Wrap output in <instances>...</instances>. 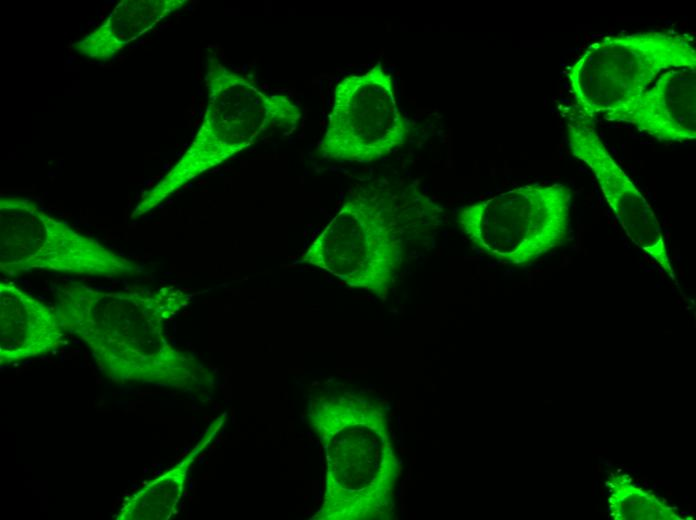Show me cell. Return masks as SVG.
I'll return each instance as SVG.
<instances>
[{"instance_id":"obj_9","label":"cell","mask_w":696,"mask_h":520,"mask_svg":"<svg viewBox=\"0 0 696 520\" xmlns=\"http://www.w3.org/2000/svg\"><path fill=\"white\" fill-rule=\"evenodd\" d=\"M566 128L572 155L592 171L627 236L677 283L653 209L607 150L596 131L594 120L573 105L567 109Z\"/></svg>"},{"instance_id":"obj_1","label":"cell","mask_w":696,"mask_h":520,"mask_svg":"<svg viewBox=\"0 0 696 520\" xmlns=\"http://www.w3.org/2000/svg\"><path fill=\"white\" fill-rule=\"evenodd\" d=\"M54 294L64 329L89 346L111 379L176 388L194 380L196 362L165 335L167 321L191 298L181 289L105 292L69 282Z\"/></svg>"},{"instance_id":"obj_7","label":"cell","mask_w":696,"mask_h":520,"mask_svg":"<svg viewBox=\"0 0 696 520\" xmlns=\"http://www.w3.org/2000/svg\"><path fill=\"white\" fill-rule=\"evenodd\" d=\"M0 268L12 277L33 270L92 276L138 271L133 261L53 219L33 202L15 197L1 199Z\"/></svg>"},{"instance_id":"obj_5","label":"cell","mask_w":696,"mask_h":520,"mask_svg":"<svg viewBox=\"0 0 696 520\" xmlns=\"http://www.w3.org/2000/svg\"><path fill=\"white\" fill-rule=\"evenodd\" d=\"M696 68L693 38L671 31L607 36L592 43L566 70L575 106L591 119L638 97L663 72Z\"/></svg>"},{"instance_id":"obj_13","label":"cell","mask_w":696,"mask_h":520,"mask_svg":"<svg viewBox=\"0 0 696 520\" xmlns=\"http://www.w3.org/2000/svg\"><path fill=\"white\" fill-rule=\"evenodd\" d=\"M609 486V510L614 519L677 520L676 508L630 482L626 475L613 476Z\"/></svg>"},{"instance_id":"obj_11","label":"cell","mask_w":696,"mask_h":520,"mask_svg":"<svg viewBox=\"0 0 696 520\" xmlns=\"http://www.w3.org/2000/svg\"><path fill=\"white\" fill-rule=\"evenodd\" d=\"M65 331L57 310L12 283H0L2 365L51 352L60 346Z\"/></svg>"},{"instance_id":"obj_3","label":"cell","mask_w":696,"mask_h":520,"mask_svg":"<svg viewBox=\"0 0 696 520\" xmlns=\"http://www.w3.org/2000/svg\"><path fill=\"white\" fill-rule=\"evenodd\" d=\"M306 419L326 459L323 502L311 520L390 518L398 461L380 405L344 392L312 399Z\"/></svg>"},{"instance_id":"obj_10","label":"cell","mask_w":696,"mask_h":520,"mask_svg":"<svg viewBox=\"0 0 696 520\" xmlns=\"http://www.w3.org/2000/svg\"><path fill=\"white\" fill-rule=\"evenodd\" d=\"M603 118L629 124L661 142L695 140V68L663 72L638 97Z\"/></svg>"},{"instance_id":"obj_12","label":"cell","mask_w":696,"mask_h":520,"mask_svg":"<svg viewBox=\"0 0 696 520\" xmlns=\"http://www.w3.org/2000/svg\"><path fill=\"white\" fill-rule=\"evenodd\" d=\"M224 422V418L214 423L206 437L190 454L144 488L138 491L122 507L119 519L125 520H167L176 511L182 498L188 470L196 455L209 443Z\"/></svg>"},{"instance_id":"obj_6","label":"cell","mask_w":696,"mask_h":520,"mask_svg":"<svg viewBox=\"0 0 696 520\" xmlns=\"http://www.w3.org/2000/svg\"><path fill=\"white\" fill-rule=\"evenodd\" d=\"M571 198L562 183L528 184L464 206L457 222L481 253L527 265L566 241Z\"/></svg>"},{"instance_id":"obj_2","label":"cell","mask_w":696,"mask_h":520,"mask_svg":"<svg viewBox=\"0 0 696 520\" xmlns=\"http://www.w3.org/2000/svg\"><path fill=\"white\" fill-rule=\"evenodd\" d=\"M443 208L410 184L359 185L302 256L350 287L385 299L411 244L441 224Z\"/></svg>"},{"instance_id":"obj_4","label":"cell","mask_w":696,"mask_h":520,"mask_svg":"<svg viewBox=\"0 0 696 520\" xmlns=\"http://www.w3.org/2000/svg\"><path fill=\"white\" fill-rule=\"evenodd\" d=\"M208 102L194 140L177 164L147 194L137 215L153 209L187 182L253 145L265 132H292L302 111L287 95L259 88L251 76L211 58L207 66Z\"/></svg>"},{"instance_id":"obj_8","label":"cell","mask_w":696,"mask_h":520,"mask_svg":"<svg viewBox=\"0 0 696 520\" xmlns=\"http://www.w3.org/2000/svg\"><path fill=\"white\" fill-rule=\"evenodd\" d=\"M409 132L396 102L392 75L376 64L336 84L317 151L327 160L373 162L401 147Z\"/></svg>"}]
</instances>
